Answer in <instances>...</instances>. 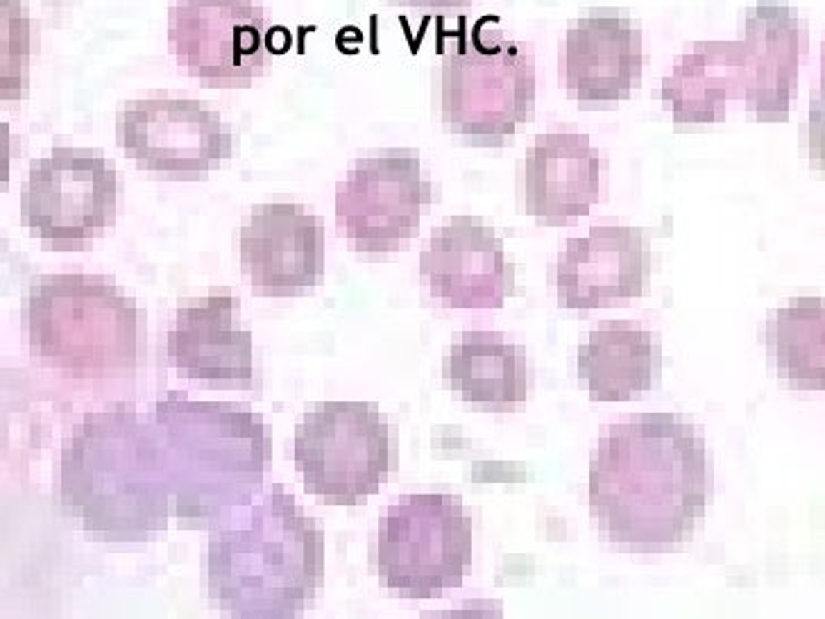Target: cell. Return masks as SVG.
I'll list each match as a JSON object with an SVG mask.
<instances>
[{
	"label": "cell",
	"mask_w": 825,
	"mask_h": 619,
	"mask_svg": "<svg viewBox=\"0 0 825 619\" xmlns=\"http://www.w3.org/2000/svg\"><path fill=\"white\" fill-rule=\"evenodd\" d=\"M293 454L308 495L352 508L388 481L390 427L375 402H322L295 427Z\"/></svg>",
	"instance_id": "52a82bcc"
},
{
	"label": "cell",
	"mask_w": 825,
	"mask_h": 619,
	"mask_svg": "<svg viewBox=\"0 0 825 619\" xmlns=\"http://www.w3.org/2000/svg\"><path fill=\"white\" fill-rule=\"evenodd\" d=\"M270 9L256 0H173L168 48L182 75L204 89H250L270 75Z\"/></svg>",
	"instance_id": "30bf717a"
},
{
	"label": "cell",
	"mask_w": 825,
	"mask_h": 619,
	"mask_svg": "<svg viewBox=\"0 0 825 619\" xmlns=\"http://www.w3.org/2000/svg\"><path fill=\"white\" fill-rule=\"evenodd\" d=\"M601 157L585 134H540L526 152V213L542 225H565L599 202Z\"/></svg>",
	"instance_id": "e0dca14e"
},
{
	"label": "cell",
	"mask_w": 825,
	"mask_h": 619,
	"mask_svg": "<svg viewBox=\"0 0 825 619\" xmlns=\"http://www.w3.org/2000/svg\"><path fill=\"white\" fill-rule=\"evenodd\" d=\"M445 379L467 404L483 411H512L528 397L524 350L499 331H465L445 358Z\"/></svg>",
	"instance_id": "ac0fdd59"
},
{
	"label": "cell",
	"mask_w": 825,
	"mask_h": 619,
	"mask_svg": "<svg viewBox=\"0 0 825 619\" xmlns=\"http://www.w3.org/2000/svg\"><path fill=\"white\" fill-rule=\"evenodd\" d=\"M118 173L93 148L55 146L30 163L21 188V223L44 250L80 252L116 223Z\"/></svg>",
	"instance_id": "ba28073f"
},
{
	"label": "cell",
	"mask_w": 825,
	"mask_h": 619,
	"mask_svg": "<svg viewBox=\"0 0 825 619\" xmlns=\"http://www.w3.org/2000/svg\"><path fill=\"white\" fill-rule=\"evenodd\" d=\"M154 433L182 528L213 524L261 495L273 431L234 404L168 393L154 402Z\"/></svg>",
	"instance_id": "3957f363"
},
{
	"label": "cell",
	"mask_w": 825,
	"mask_h": 619,
	"mask_svg": "<svg viewBox=\"0 0 825 619\" xmlns=\"http://www.w3.org/2000/svg\"><path fill=\"white\" fill-rule=\"evenodd\" d=\"M171 485L152 418L130 408L75 424L59 463V501L100 543H148L173 515Z\"/></svg>",
	"instance_id": "7a4b0ae2"
},
{
	"label": "cell",
	"mask_w": 825,
	"mask_h": 619,
	"mask_svg": "<svg viewBox=\"0 0 825 619\" xmlns=\"http://www.w3.org/2000/svg\"><path fill=\"white\" fill-rule=\"evenodd\" d=\"M238 302L211 295L182 302L168 331V358L177 375L213 386H250L252 333L236 325Z\"/></svg>",
	"instance_id": "2e32d148"
},
{
	"label": "cell",
	"mask_w": 825,
	"mask_h": 619,
	"mask_svg": "<svg viewBox=\"0 0 825 619\" xmlns=\"http://www.w3.org/2000/svg\"><path fill=\"white\" fill-rule=\"evenodd\" d=\"M420 275L449 308H501L515 295V266L506 261L504 241L472 216H454L431 231Z\"/></svg>",
	"instance_id": "5bb4252c"
},
{
	"label": "cell",
	"mask_w": 825,
	"mask_h": 619,
	"mask_svg": "<svg viewBox=\"0 0 825 619\" xmlns=\"http://www.w3.org/2000/svg\"><path fill=\"white\" fill-rule=\"evenodd\" d=\"M381 585L406 599H435L472 572V518L454 495H406L379 520Z\"/></svg>",
	"instance_id": "8992f818"
},
{
	"label": "cell",
	"mask_w": 825,
	"mask_h": 619,
	"mask_svg": "<svg viewBox=\"0 0 825 619\" xmlns=\"http://www.w3.org/2000/svg\"><path fill=\"white\" fill-rule=\"evenodd\" d=\"M116 139L138 168L198 177L231 157V132L206 102L154 94L127 100L116 119Z\"/></svg>",
	"instance_id": "7c38bea8"
},
{
	"label": "cell",
	"mask_w": 825,
	"mask_h": 619,
	"mask_svg": "<svg viewBox=\"0 0 825 619\" xmlns=\"http://www.w3.org/2000/svg\"><path fill=\"white\" fill-rule=\"evenodd\" d=\"M769 352L780 379L791 388L825 391V300L794 298L778 308L766 329Z\"/></svg>",
	"instance_id": "ffe728a7"
},
{
	"label": "cell",
	"mask_w": 825,
	"mask_h": 619,
	"mask_svg": "<svg viewBox=\"0 0 825 619\" xmlns=\"http://www.w3.org/2000/svg\"><path fill=\"white\" fill-rule=\"evenodd\" d=\"M662 352L649 329L637 322L612 320L589 331L578 350V377L594 402H628L653 388Z\"/></svg>",
	"instance_id": "d6986e66"
},
{
	"label": "cell",
	"mask_w": 825,
	"mask_h": 619,
	"mask_svg": "<svg viewBox=\"0 0 825 619\" xmlns=\"http://www.w3.org/2000/svg\"><path fill=\"white\" fill-rule=\"evenodd\" d=\"M535 73L531 48L497 39L485 44L481 23L472 44L449 53L442 64V121L474 144L497 146L533 116Z\"/></svg>",
	"instance_id": "9c48e42d"
},
{
	"label": "cell",
	"mask_w": 825,
	"mask_h": 619,
	"mask_svg": "<svg viewBox=\"0 0 825 619\" xmlns=\"http://www.w3.org/2000/svg\"><path fill=\"white\" fill-rule=\"evenodd\" d=\"M809 157L819 168H825V73L809 105Z\"/></svg>",
	"instance_id": "44dd1931"
},
{
	"label": "cell",
	"mask_w": 825,
	"mask_h": 619,
	"mask_svg": "<svg viewBox=\"0 0 825 619\" xmlns=\"http://www.w3.org/2000/svg\"><path fill=\"white\" fill-rule=\"evenodd\" d=\"M408 7H467L472 0H393Z\"/></svg>",
	"instance_id": "7402d4cb"
},
{
	"label": "cell",
	"mask_w": 825,
	"mask_h": 619,
	"mask_svg": "<svg viewBox=\"0 0 825 619\" xmlns=\"http://www.w3.org/2000/svg\"><path fill=\"white\" fill-rule=\"evenodd\" d=\"M649 270L651 259L639 229L592 227L587 236L567 241L556 263L558 302L572 311H592L639 298Z\"/></svg>",
	"instance_id": "9a60e30c"
},
{
	"label": "cell",
	"mask_w": 825,
	"mask_h": 619,
	"mask_svg": "<svg viewBox=\"0 0 825 619\" xmlns=\"http://www.w3.org/2000/svg\"><path fill=\"white\" fill-rule=\"evenodd\" d=\"M712 474L701 431L669 413L612 424L589 461V510L610 543L667 551L705 515Z\"/></svg>",
	"instance_id": "6da1fadb"
},
{
	"label": "cell",
	"mask_w": 825,
	"mask_h": 619,
	"mask_svg": "<svg viewBox=\"0 0 825 619\" xmlns=\"http://www.w3.org/2000/svg\"><path fill=\"white\" fill-rule=\"evenodd\" d=\"M241 268L256 295L293 298L325 273V223L302 204H256L241 227Z\"/></svg>",
	"instance_id": "4fadbf2b"
},
{
	"label": "cell",
	"mask_w": 825,
	"mask_h": 619,
	"mask_svg": "<svg viewBox=\"0 0 825 619\" xmlns=\"http://www.w3.org/2000/svg\"><path fill=\"white\" fill-rule=\"evenodd\" d=\"M202 578L218 610L231 617H298L322 588L325 533L273 485L250 504L248 524L211 535Z\"/></svg>",
	"instance_id": "277c9868"
},
{
	"label": "cell",
	"mask_w": 825,
	"mask_h": 619,
	"mask_svg": "<svg viewBox=\"0 0 825 619\" xmlns=\"http://www.w3.org/2000/svg\"><path fill=\"white\" fill-rule=\"evenodd\" d=\"M431 204V182L412 152L393 150L358 159L336 188V223L360 254L399 252L420 229Z\"/></svg>",
	"instance_id": "8fae6325"
},
{
	"label": "cell",
	"mask_w": 825,
	"mask_h": 619,
	"mask_svg": "<svg viewBox=\"0 0 825 619\" xmlns=\"http://www.w3.org/2000/svg\"><path fill=\"white\" fill-rule=\"evenodd\" d=\"M30 354L77 379L118 377L136 368V304L105 275L39 277L25 300Z\"/></svg>",
	"instance_id": "5b68a950"
}]
</instances>
